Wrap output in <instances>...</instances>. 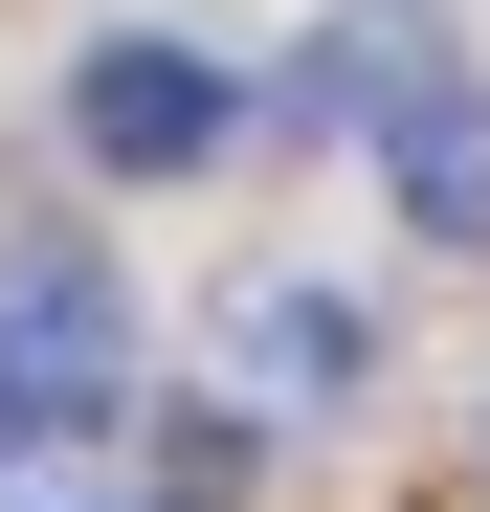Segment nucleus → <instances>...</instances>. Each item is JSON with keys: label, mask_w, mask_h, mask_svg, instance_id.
<instances>
[{"label": "nucleus", "mask_w": 490, "mask_h": 512, "mask_svg": "<svg viewBox=\"0 0 490 512\" xmlns=\"http://www.w3.org/2000/svg\"><path fill=\"white\" fill-rule=\"evenodd\" d=\"M357 379H379V312L357 290H312V268H245L223 290V401L245 423H335Z\"/></svg>", "instance_id": "nucleus-2"}, {"label": "nucleus", "mask_w": 490, "mask_h": 512, "mask_svg": "<svg viewBox=\"0 0 490 512\" xmlns=\"http://www.w3.org/2000/svg\"><path fill=\"white\" fill-rule=\"evenodd\" d=\"M379 179L424 245H490V90L468 67H379Z\"/></svg>", "instance_id": "nucleus-4"}, {"label": "nucleus", "mask_w": 490, "mask_h": 512, "mask_svg": "<svg viewBox=\"0 0 490 512\" xmlns=\"http://www.w3.org/2000/svg\"><path fill=\"white\" fill-rule=\"evenodd\" d=\"M67 134H90L112 179H179V156H223V134H245V90H223L201 45H156V23H112L90 67H67Z\"/></svg>", "instance_id": "nucleus-3"}, {"label": "nucleus", "mask_w": 490, "mask_h": 512, "mask_svg": "<svg viewBox=\"0 0 490 512\" xmlns=\"http://www.w3.org/2000/svg\"><path fill=\"white\" fill-rule=\"evenodd\" d=\"M0 401L23 423H134V290L90 245H0Z\"/></svg>", "instance_id": "nucleus-1"}]
</instances>
